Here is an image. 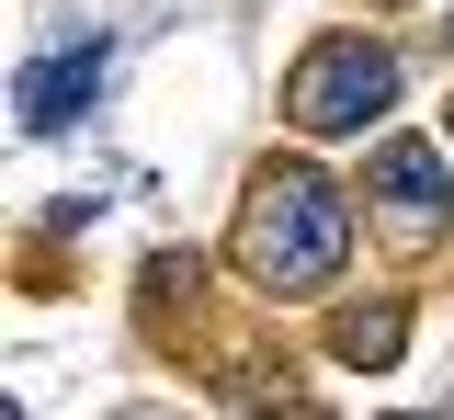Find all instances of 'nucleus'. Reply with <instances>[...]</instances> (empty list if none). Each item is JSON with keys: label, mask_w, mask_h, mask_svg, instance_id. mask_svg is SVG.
Returning a JSON list of instances; mask_svg holds the SVG:
<instances>
[{"label": "nucleus", "mask_w": 454, "mask_h": 420, "mask_svg": "<svg viewBox=\"0 0 454 420\" xmlns=\"http://www.w3.org/2000/svg\"><path fill=\"white\" fill-rule=\"evenodd\" d=\"M340 250H352V205H340V182L318 171H262L250 182V205H239V273L250 284H273V296H318L340 273Z\"/></svg>", "instance_id": "1"}, {"label": "nucleus", "mask_w": 454, "mask_h": 420, "mask_svg": "<svg viewBox=\"0 0 454 420\" xmlns=\"http://www.w3.org/2000/svg\"><path fill=\"white\" fill-rule=\"evenodd\" d=\"M387 103H397V58L375 35H318L295 58V80H284V114L307 125V136H364Z\"/></svg>", "instance_id": "2"}, {"label": "nucleus", "mask_w": 454, "mask_h": 420, "mask_svg": "<svg viewBox=\"0 0 454 420\" xmlns=\"http://www.w3.org/2000/svg\"><path fill=\"white\" fill-rule=\"evenodd\" d=\"M397 341H409L397 307H352V318H340V363H397Z\"/></svg>", "instance_id": "5"}, {"label": "nucleus", "mask_w": 454, "mask_h": 420, "mask_svg": "<svg viewBox=\"0 0 454 420\" xmlns=\"http://www.w3.org/2000/svg\"><path fill=\"white\" fill-rule=\"evenodd\" d=\"M364 205L387 216L397 250H432L454 216V182H443V148H420V136H387L375 148V171H364Z\"/></svg>", "instance_id": "3"}, {"label": "nucleus", "mask_w": 454, "mask_h": 420, "mask_svg": "<svg viewBox=\"0 0 454 420\" xmlns=\"http://www.w3.org/2000/svg\"><path fill=\"white\" fill-rule=\"evenodd\" d=\"M103 68H114V58H103V35H68L57 58H35L23 80H12V125H23V136H68V125L91 114Z\"/></svg>", "instance_id": "4"}]
</instances>
